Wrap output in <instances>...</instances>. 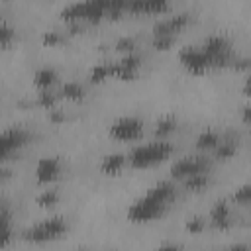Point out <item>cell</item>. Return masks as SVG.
<instances>
[{
  "label": "cell",
  "instance_id": "obj_1",
  "mask_svg": "<svg viewBox=\"0 0 251 251\" xmlns=\"http://www.w3.org/2000/svg\"><path fill=\"white\" fill-rule=\"evenodd\" d=\"M176 198V190L173 182H159L151 186L143 196H139L129 208H127V220L131 224H149L153 220H159L173 200Z\"/></svg>",
  "mask_w": 251,
  "mask_h": 251
},
{
  "label": "cell",
  "instance_id": "obj_2",
  "mask_svg": "<svg viewBox=\"0 0 251 251\" xmlns=\"http://www.w3.org/2000/svg\"><path fill=\"white\" fill-rule=\"evenodd\" d=\"M171 153H173V143L171 141H167V139H155L151 143L137 145L127 155V163L133 169H147V167H153V165L165 161Z\"/></svg>",
  "mask_w": 251,
  "mask_h": 251
},
{
  "label": "cell",
  "instance_id": "obj_3",
  "mask_svg": "<svg viewBox=\"0 0 251 251\" xmlns=\"http://www.w3.org/2000/svg\"><path fill=\"white\" fill-rule=\"evenodd\" d=\"M67 233V222L65 218L61 216H53V218H47L31 227H27L24 231V239L29 241V243H51V241H57L61 239L63 235Z\"/></svg>",
  "mask_w": 251,
  "mask_h": 251
},
{
  "label": "cell",
  "instance_id": "obj_4",
  "mask_svg": "<svg viewBox=\"0 0 251 251\" xmlns=\"http://www.w3.org/2000/svg\"><path fill=\"white\" fill-rule=\"evenodd\" d=\"M204 53L208 55L212 69L214 67H226L229 63H233V51H231V43L227 37L224 35H210L204 45H202Z\"/></svg>",
  "mask_w": 251,
  "mask_h": 251
},
{
  "label": "cell",
  "instance_id": "obj_5",
  "mask_svg": "<svg viewBox=\"0 0 251 251\" xmlns=\"http://www.w3.org/2000/svg\"><path fill=\"white\" fill-rule=\"evenodd\" d=\"M143 133V120L137 116H122L114 120L108 127V135L118 141H133Z\"/></svg>",
  "mask_w": 251,
  "mask_h": 251
},
{
  "label": "cell",
  "instance_id": "obj_6",
  "mask_svg": "<svg viewBox=\"0 0 251 251\" xmlns=\"http://www.w3.org/2000/svg\"><path fill=\"white\" fill-rule=\"evenodd\" d=\"M27 141H29V131L20 126L2 129L0 131V163L12 157L14 153H18Z\"/></svg>",
  "mask_w": 251,
  "mask_h": 251
},
{
  "label": "cell",
  "instance_id": "obj_7",
  "mask_svg": "<svg viewBox=\"0 0 251 251\" xmlns=\"http://www.w3.org/2000/svg\"><path fill=\"white\" fill-rule=\"evenodd\" d=\"M178 59L182 63V67L192 73V75H204L206 71L212 69V63L208 59V55L204 53L202 47H196V45H188L184 47L180 53H178Z\"/></svg>",
  "mask_w": 251,
  "mask_h": 251
},
{
  "label": "cell",
  "instance_id": "obj_8",
  "mask_svg": "<svg viewBox=\"0 0 251 251\" xmlns=\"http://www.w3.org/2000/svg\"><path fill=\"white\" fill-rule=\"evenodd\" d=\"M208 169H210V161H208V157H204V155H186V157H180L178 161H175L173 163V167H171V175H173V178H186V176H190V175H194V173H208Z\"/></svg>",
  "mask_w": 251,
  "mask_h": 251
},
{
  "label": "cell",
  "instance_id": "obj_9",
  "mask_svg": "<svg viewBox=\"0 0 251 251\" xmlns=\"http://www.w3.org/2000/svg\"><path fill=\"white\" fill-rule=\"evenodd\" d=\"M61 169H63V163L59 157H55V155L41 157L35 165V180L39 184H49V182L59 178Z\"/></svg>",
  "mask_w": 251,
  "mask_h": 251
},
{
  "label": "cell",
  "instance_id": "obj_10",
  "mask_svg": "<svg viewBox=\"0 0 251 251\" xmlns=\"http://www.w3.org/2000/svg\"><path fill=\"white\" fill-rule=\"evenodd\" d=\"M141 69V57L133 53H126L118 63H114V76L120 80H133Z\"/></svg>",
  "mask_w": 251,
  "mask_h": 251
},
{
  "label": "cell",
  "instance_id": "obj_11",
  "mask_svg": "<svg viewBox=\"0 0 251 251\" xmlns=\"http://www.w3.org/2000/svg\"><path fill=\"white\" fill-rule=\"evenodd\" d=\"M190 18L188 14H175L167 20H161L153 25V35H176L178 31H182L188 25Z\"/></svg>",
  "mask_w": 251,
  "mask_h": 251
},
{
  "label": "cell",
  "instance_id": "obj_12",
  "mask_svg": "<svg viewBox=\"0 0 251 251\" xmlns=\"http://www.w3.org/2000/svg\"><path fill=\"white\" fill-rule=\"evenodd\" d=\"M210 224L220 229V231H226L231 227V206L226 202V200H218L212 210H210Z\"/></svg>",
  "mask_w": 251,
  "mask_h": 251
},
{
  "label": "cell",
  "instance_id": "obj_13",
  "mask_svg": "<svg viewBox=\"0 0 251 251\" xmlns=\"http://www.w3.org/2000/svg\"><path fill=\"white\" fill-rule=\"evenodd\" d=\"M169 10V0H129L127 10L131 14H165Z\"/></svg>",
  "mask_w": 251,
  "mask_h": 251
},
{
  "label": "cell",
  "instance_id": "obj_14",
  "mask_svg": "<svg viewBox=\"0 0 251 251\" xmlns=\"http://www.w3.org/2000/svg\"><path fill=\"white\" fill-rule=\"evenodd\" d=\"M126 165H127V157L124 153H108L102 157L100 171L108 176H116L126 169Z\"/></svg>",
  "mask_w": 251,
  "mask_h": 251
},
{
  "label": "cell",
  "instance_id": "obj_15",
  "mask_svg": "<svg viewBox=\"0 0 251 251\" xmlns=\"http://www.w3.org/2000/svg\"><path fill=\"white\" fill-rule=\"evenodd\" d=\"M57 71L51 69V67H41L33 73V84L39 88V90H47V88H53V84L57 82Z\"/></svg>",
  "mask_w": 251,
  "mask_h": 251
},
{
  "label": "cell",
  "instance_id": "obj_16",
  "mask_svg": "<svg viewBox=\"0 0 251 251\" xmlns=\"http://www.w3.org/2000/svg\"><path fill=\"white\" fill-rule=\"evenodd\" d=\"M14 239V227H12V216L8 210L0 212V247L10 245Z\"/></svg>",
  "mask_w": 251,
  "mask_h": 251
},
{
  "label": "cell",
  "instance_id": "obj_17",
  "mask_svg": "<svg viewBox=\"0 0 251 251\" xmlns=\"http://www.w3.org/2000/svg\"><path fill=\"white\" fill-rule=\"evenodd\" d=\"M59 98L65 100H82L84 98V86L76 80H67L63 82L61 90H59Z\"/></svg>",
  "mask_w": 251,
  "mask_h": 251
},
{
  "label": "cell",
  "instance_id": "obj_18",
  "mask_svg": "<svg viewBox=\"0 0 251 251\" xmlns=\"http://www.w3.org/2000/svg\"><path fill=\"white\" fill-rule=\"evenodd\" d=\"M176 129V118L175 116H163L157 124H155V139H167L173 131Z\"/></svg>",
  "mask_w": 251,
  "mask_h": 251
},
{
  "label": "cell",
  "instance_id": "obj_19",
  "mask_svg": "<svg viewBox=\"0 0 251 251\" xmlns=\"http://www.w3.org/2000/svg\"><path fill=\"white\" fill-rule=\"evenodd\" d=\"M182 180H184V188L188 192H200V190H204L208 186L210 176H208V173H194V175H190V176H186Z\"/></svg>",
  "mask_w": 251,
  "mask_h": 251
},
{
  "label": "cell",
  "instance_id": "obj_20",
  "mask_svg": "<svg viewBox=\"0 0 251 251\" xmlns=\"http://www.w3.org/2000/svg\"><path fill=\"white\" fill-rule=\"evenodd\" d=\"M110 76H114V63H100V65H94L92 69H90V75H88V78H90V82H104L106 78H110Z\"/></svg>",
  "mask_w": 251,
  "mask_h": 251
},
{
  "label": "cell",
  "instance_id": "obj_21",
  "mask_svg": "<svg viewBox=\"0 0 251 251\" xmlns=\"http://www.w3.org/2000/svg\"><path fill=\"white\" fill-rule=\"evenodd\" d=\"M220 133L214 131V129H204L198 137H196V147L200 151H208V149H214L218 143H220Z\"/></svg>",
  "mask_w": 251,
  "mask_h": 251
},
{
  "label": "cell",
  "instance_id": "obj_22",
  "mask_svg": "<svg viewBox=\"0 0 251 251\" xmlns=\"http://www.w3.org/2000/svg\"><path fill=\"white\" fill-rule=\"evenodd\" d=\"M214 151H216V157H218V159L226 161V159H229V157L235 155V151H237V141H235V139H220V143L214 147Z\"/></svg>",
  "mask_w": 251,
  "mask_h": 251
},
{
  "label": "cell",
  "instance_id": "obj_23",
  "mask_svg": "<svg viewBox=\"0 0 251 251\" xmlns=\"http://www.w3.org/2000/svg\"><path fill=\"white\" fill-rule=\"evenodd\" d=\"M39 208H53L59 202V192L55 188H45L37 198H35Z\"/></svg>",
  "mask_w": 251,
  "mask_h": 251
},
{
  "label": "cell",
  "instance_id": "obj_24",
  "mask_svg": "<svg viewBox=\"0 0 251 251\" xmlns=\"http://www.w3.org/2000/svg\"><path fill=\"white\" fill-rule=\"evenodd\" d=\"M57 100H59V94H55L51 88L39 90V94H37V102H39L43 108H47V110H53L55 104H57Z\"/></svg>",
  "mask_w": 251,
  "mask_h": 251
},
{
  "label": "cell",
  "instance_id": "obj_25",
  "mask_svg": "<svg viewBox=\"0 0 251 251\" xmlns=\"http://www.w3.org/2000/svg\"><path fill=\"white\" fill-rule=\"evenodd\" d=\"M16 39V31L8 24H0V49H6Z\"/></svg>",
  "mask_w": 251,
  "mask_h": 251
},
{
  "label": "cell",
  "instance_id": "obj_26",
  "mask_svg": "<svg viewBox=\"0 0 251 251\" xmlns=\"http://www.w3.org/2000/svg\"><path fill=\"white\" fill-rule=\"evenodd\" d=\"M233 202L239 204V206H249V202H251V186L249 184L239 186L235 190V194H233Z\"/></svg>",
  "mask_w": 251,
  "mask_h": 251
},
{
  "label": "cell",
  "instance_id": "obj_27",
  "mask_svg": "<svg viewBox=\"0 0 251 251\" xmlns=\"http://www.w3.org/2000/svg\"><path fill=\"white\" fill-rule=\"evenodd\" d=\"M204 227H206V222H204L202 216H194V218H190V220L186 222V231H188V233L198 235V233L204 231Z\"/></svg>",
  "mask_w": 251,
  "mask_h": 251
},
{
  "label": "cell",
  "instance_id": "obj_28",
  "mask_svg": "<svg viewBox=\"0 0 251 251\" xmlns=\"http://www.w3.org/2000/svg\"><path fill=\"white\" fill-rule=\"evenodd\" d=\"M175 43V35H153V47L159 51L169 49Z\"/></svg>",
  "mask_w": 251,
  "mask_h": 251
},
{
  "label": "cell",
  "instance_id": "obj_29",
  "mask_svg": "<svg viewBox=\"0 0 251 251\" xmlns=\"http://www.w3.org/2000/svg\"><path fill=\"white\" fill-rule=\"evenodd\" d=\"M116 49L122 53H133L135 51V41L131 37H120L116 43Z\"/></svg>",
  "mask_w": 251,
  "mask_h": 251
},
{
  "label": "cell",
  "instance_id": "obj_30",
  "mask_svg": "<svg viewBox=\"0 0 251 251\" xmlns=\"http://www.w3.org/2000/svg\"><path fill=\"white\" fill-rule=\"evenodd\" d=\"M43 41H45V45H57V43H61V41H63V37H61V35H57L55 31H49V33H45Z\"/></svg>",
  "mask_w": 251,
  "mask_h": 251
},
{
  "label": "cell",
  "instance_id": "obj_31",
  "mask_svg": "<svg viewBox=\"0 0 251 251\" xmlns=\"http://www.w3.org/2000/svg\"><path fill=\"white\" fill-rule=\"evenodd\" d=\"M241 114H243V124H249V106L247 104L241 108Z\"/></svg>",
  "mask_w": 251,
  "mask_h": 251
},
{
  "label": "cell",
  "instance_id": "obj_32",
  "mask_svg": "<svg viewBox=\"0 0 251 251\" xmlns=\"http://www.w3.org/2000/svg\"><path fill=\"white\" fill-rule=\"evenodd\" d=\"M2 210H6V208H4V206H2V204H0V212H2Z\"/></svg>",
  "mask_w": 251,
  "mask_h": 251
}]
</instances>
